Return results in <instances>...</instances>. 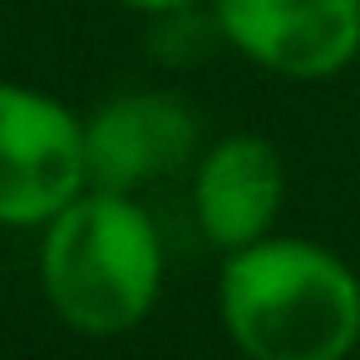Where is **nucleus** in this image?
I'll list each match as a JSON object with an SVG mask.
<instances>
[{
	"mask_svg": "<svg viewBox=\"0 0 360 360\" xmlns=\"http://www.w3.org/2000/svg\"><path fill=\"white\" fill-rule=\"evenodd\" d=\"M217 311L247 360H345L360 340V276L321 242L262 237L227 252Z\"/></svg>",
	"mask_w": 360,
	"mask_h": 360,
	"instance_id": "obj_1",
	"label": "nucleus"
},
{
	"mask_svg": "<svg viewBox=\"0 0 360 360\" xmlns=\"http://www.w3.org/2000/svg\"><path fill=\"white\" fill-rule=\"evenodd\" d=\"M40 281L50 306L79 335L109 340L134 330L163 286V242L129 193H79L45 222Z\"/></svg>",
	"mask_w": 360,
	"mask_h": 360,
	"instance_id": "obj_2",
	"label": "nucleus"
},
{
	"mask_svg": "<svg viewBox=\"0 0 360 360\" xmlns=\"http://www.w3.org/2000/svg\"><path fill=\"white\" fill-rule=\"evenodd\" d=\"M79 193L84 119L45 89L0 79V227H45Z\"/></svg>",
	"mask_w": 360,
	"mask_h": 360,
	"instance_id": "obj_3",
	"label": "nucleus"
},
{
	"mask_svg": "<svg viewBox=\"0 0 360 360\" xmlns=\"http://www.w3.org/2000/svg\"><path fill=\"white\" fill-rule=\"evenodd\" d=\"M222 45L281 79H330L360 55V0H207Z\"/></svg>",
	"mask_w": 360,
	"mask_h": 360,
	"instance_id": "obj_4",
	"label": "nucleus"
},
{
	"mask_svg": "<svg viewBox=\"0 0 360 360\" xmlns=\"http://www.w3.org/2000/svg\"><path fill=\"white\" fill-rule=\"evenodd\" d=\"M198 148V114L163 89H134L84 119V168L94 193H139L178 173Z\"/></svg>",
	"mask_w": 360,
	"mask_h": 360,
	"instance_id": "obj_5",
	"label": "nucleus"
},
{
	"mask_svg": "<svg viewBox=\"0 0 360 360\" xmlns=\"http://www.w3.org/2000/svg\"><path fill=\"white\" fill-rule=\"evenodd\" d=\"M286 173L281 153L257 134H227L217 139L193 173V212L212 247L242 252L262 237H271V222L281 212Z\"/></svg>",
	"mask_w": 360,
	"mask_h": 360,
	"instance_id": "obj_6",
	"label": "nucleus"
},
{
	"mask_svg": "<svg viewBox=\"0 0 360 360\" xmlns=\"http://www.w3.org/2000/svg\"><path fill=\"white\" fill-rule=\"evenodd\" d=\"M119 6H129V11H143V15H178V11H198V6H207V0H119Z\"/></svg>",
	"mask_w": 360,
	"mask_h": 360,
	"instance_id": "obj_7",
	"label": "nucleus"
}]
</instances>
